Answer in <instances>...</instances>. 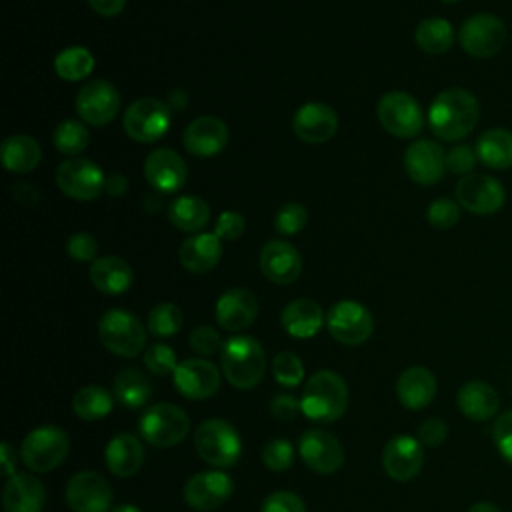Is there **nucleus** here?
<instances>
[{"label":"nucleus","instance_id":"nucleus-1","mask_svg":"<svg viewBox=\"0 0 512 512\" xmlns=\"http://www.w3.org/2000/svg\"><path fill=\"white\" fill-rule=\"evenodd\" d=\"M478 100L464 88L442 90L428 108V126L440 140L456 142L466 138L478 122Z\"/></svg>","mask_w":512,"mask_h":512},{"label":"nucleus","instance_id":"nucleus-2","mask_svg":"<svg viewBox=\"0 0 512 512\" xmlns=\"http://www.w3.org/2000/svg\"><path fill=\"white\" fill-rule=\"evenodd\" d=\"M220 368L226 380L240 390L258 386L266 372V354L252 336H232L220 350Z\"/></svg>","mask_w":512,"mask_h":512},{"label":"nucleus","instance_id":"nucleus-3","mask_svg":"<svg viewBox=\"0 0 512 512\" xmlns=\"http://www.w3.org/2000/svg\"><path fill=\"white\" fill-rule=\"evenodd\" d=\"M348 408V388L340 374L320 370L304 386L300 410L314 422H336Z\"/></svg>","mask_w":512,"mask_h":512},{"label":"nucleus","instance_id":"nucleus-4","mask_svg":"<svg viewBox=\"0 0 512 512\" xmlns=\"http://www.w3.org/2000/svg\"><path fill=\"white\" fill-rule=\"evenodd\" d=\"M194 448L206 464L228 468L240 458L242 440L230 422L222 418H208L194 432Z\"/></svg>","mask_w":512,"mask_h":512},{"label":"nucleus","instance_id":"nucleus-5","mask_svg":"<svg viewBox=\"0 0 512 512\" xmlns=\"http://www.w3.org/2000/svg\"><path fill=\"white\" fill-rule=\"evenodd\" d=\"M98 336L106 350L124 358L138 356L146 344L144 324L136 314L122 308H112L102 314Z\"/></svg>","mask_w":512,"mask_h":512},{"label":"nucleus","instance_id":"nucleus-6","mask_svg":"<svg viewBox=\"0 0 512 512\" xmlns=\"http://www.w3.org/2000/svg\"><path fill=\"white\" fill-rule=\"evenodd\" d=\"M142 438L158 448H170L182 442L190 432L188 414L170 402H158L144 410L138 422Z\"/></svg>","mask_w":512,"mask_h":512},{"label":"nucleus","instance_id":"nucleus-7","mask_svg":"<svg viewBox=\"0 0 512 512\" xmlns=\"http://www.w3.org/2000/svg\"><path fill=\"white\" fill-rule=\"evenodd\" d=\"M68 436L62 428L46 424L30 430L20 446V458L32 472H48L68 456Z\"/></svg>","mask_w":512,"mask_h":512},{"label":"nucleus","instance_id":"nucleus-8","mask_svg":"<svg viewBox=\"0 0 512 512\" xmlns=\"http://www.w3.org/2000/svg\"><path fill=\"white\" fill-rule=\"evenodd\" d=\"M506 26L494 14H474L466 18L458 30V42L472 58H492L506 44Z\"/></svg>","mask_w":512,"mask_h":512},{"label":"nucleus","instance_id":"nucleus-9","mask_svg":"<svg viewBox=\"0 0 512 512\" xmlns=\"http://www.w3.org/2000/svg\"><path fill=\"white\" fill-rule=\"evenodd\" d=\"M170 126V108L158 98L134 100L122 118L124 132L142 144L156 142Z\"/></svg>","mask_w":512,"mask_h":512},{"label":"nucleus","instance_id":"nucleus-10","mask_svg":"<svg viewBox=\"0 0 512 512\" xmlns=\"http://www.w3.org/2000/svg\"><path fill=\"white\" fill-rule=\"evenodd\" d=\"M376 112L384 130L396 138H414L424 126L420 104L408 92L394 90L384 94Z\"/></svg>","mask_w":512,"mask_h":512},{"label":"nucleus","instance_id":"nucleus-11","mask_svg":"<svg viewBox=\"0 0 512 512\" xmlns=\"http://www.w3.org/2000/svg\"><path fill=\"white\" fill-rule=\"evenodd\" d=\"M326 326L336 342L346 346H358L370 338L374 320L368 308L360 302L340 300L328 310Z\"/></svg>","mask_w":512,"mask_h":512},{"label":"nucleus","instance_id":"nucleus-12","mask_svg":"<svg viewBox=\"0 0 512 512\" xmlns=\"http://www.w3.org/2000/svg\"><path fill=\"white\" fill-rule=\"evenodd\" d=\"M456 202L478 216H488L498 212L504 206L506 190L504 186L488 174L472 172L456 184Z\"/></svg>","mask_w":512,"mask_h":512},{"label":"nucleus","instance_id":"nucleus-13","mask_svg":"<svg viewBox=\"0 0 512 512\" xmlns=\"http://www.w3.org/2000/svg\"><path fill=\"white\" fill-rule=\"evenodd\" d=\"M58 188L74 200H92L106 186L102 168L88 158L64 160L56 170Z\"/></svg>","mask_w":512,"mask_h":512},{"label":"nucleus","instance_id":"nucleus-14","mask_svg":"<svg viewBox=\"0 0 512 512\" xmlns=\"http://www.w3.org/2000/svg\"><path fill=\"white\" fill-rule=\"evenodd\" d=\"M66 502L72 512H110L112 486L100 472H76L68 480Z\"/></svg>","mask_w":512,"mask_h":512},{"label":"nucleus","instance_id":"nucleus-15","mask_svg":"<svg viewBox=\"0 0 512 512\" xmlns=\"http://www.w3.org/2000/svg\"><path fill=\"white\" fill-rule=\"evenodd\" d=\"M120 110V94L106 80H92L76 94L78 116L92 126H104L114 120Z\"/></svg>","mask_w":512,"mask_h":512},{"label":"nucleus","instance_id":"nucleus-16","mask_svg":"<svg viewBox=\"0 0 512 512\" xmlns=\"http://www.w3.org/2000/svg\"><path fill=\"white\" fill-rule=\"evenodd\" d=\"M234 484L226 472L202 470L184 484V500L198 512H208L222 506L232 496Z\"/></svg>","mask_w":512,"mask_h":512},{"label":"nucleus","instance_id":"nucleus-17","mask_svg":"<svg viewBox=\"0 0 512 512\" xmlns=\"http://www.w3.org/2000/svg\"><path fill=\"white\" fill-rule=\"evenodd\" d=\"M174 388L192 400L210 398L220 386V370L204 358H186L172 372Z\"/></svg>","mask_w":512,"mask_h":512},{"label":"nucleus","instance_id":"nucleus-18","mask_svg":"<svg viewBox=\"0 0 512 512\" xmlns=\"http://www.w3.org/2000/svg\"><path fill=\"white\" fill-rule=\"evenodd\" d=\"M298 452L304 464L320 474L336 472L344 462V450L340 440L326 430H306L298 440Z\"/></svg>","mask_w":512,"mask_h":512},{"label":"nucleus","instance_id":"nucleus-19","mask_svg":"<svg viewBox=\"0 0 512 512\" xmlns=\"http://www.w3.org/2000/svg\"><path fill=\"white\" fill-rule=\"evenodd\" d=\"M424 464V450L418 438L394 436L382 450L384 472L398 482H408L416 478Z\"/></svg>","mask_w":512,"mask_h":512},{"label":"nucleus","instance_id":"nucleus-20","mask_svg":"<svg viewBox=\"0 0 512 512\" xmlns=\"http://www.w3.org/2000/svg\"><path fill=\"white\" fill-rule=\"evenodd\" d=\"M404 168L410 180L420 186L436 184L446 170V154L432 140H416L404 152Z\"/></svg>","mask_w":512,"mask_h":512},{"label":"nucleus","instance_id":"nucleus-21","mask_svg":"<svg viewBox=\"0 0 512 512\" xmlns=\"http://www.w3.org/2000/svg\"><path fill=\"white\" fill-rule=\"evenodd\" d=\"M294 134L308 144H322L338 130V114L322 102H306L292 118Z\"/></svg>","mask_w":512,"mask_h":512},{"label":"nucleus","instance_id":"nucleus-22","mask_svg":"<svg viewBox=\"0 0 512 512\" xmlns=\"http://www.w3.org/2000/svg\"><path fill=\"white\" fill-rule=\"evenodd\" d=\"M144 176L158 192H176L188 178L186 162L170 148H156L144 160Z\"/></svg>","mask_w":512,"mask_h":512},{"label":"nucleus","instance_id":"nucleus-23","mask_svg":"<svg viewBox=\"0 0 512 512\" xmlns=\"http://www.w3.org/2000/svg\"><path fill=\"white\" fill-rule=\"evenodd\" d=\"M260 270L274 284H292L302 272V256L290 242L270 240L260 252Z\"/></svg>","mask_w":512,"mask_h":512},{"label":"nucleus","instance_id":"nucleus-24","mask_svg":"<svg viewBox=\"0 0 512 512\" xmlns=\"http://www.w3.org/2000/svg\"><path fill=\"white\" fill-rule=\"evenodd\" d=\"M184 148L200 158L216 156L228 144V128L216 116H198L182 134Z\"/></svg>","mask_w":512,"mask_h":512},{"label":"nucleus","instance_id":"nucleus-25","mask_svg":"<svg viewBox=\"0 0 512 512\" xmlns=\"http://www.w3.org/2000/svg\"><path fill=\"white\" fill-rule=\"evenodd\" d=\"M258 314V300L246 288H230L216 302V320L224 330L248 328Z\"/></svg>","mask_w":512,"mask_h":512},{"label":"nucleus","instance_id":"nucleus-26","mask_svg":"<svg viewBox=\"0 0 512 512\" xmlns=\"http://www.w3.org/2000/svg\"><path fill=\"white\" fill-rule=\"evenodd\" d=\"M46 504L44 484L24 472H16L8 478L2 494L4 512H42Z\"/></svg>","mask_w":512,"mask_h":512},{"label":"nucleus","instance_id":"nucleus-27","mask_svg":"<svg viewBox=\"0 0 512 512\" xmlns=\"http://www.w3.org/2000/svg\"><path fill=\"white\" fill-rule=\"evenodd\" d=\"M222 258L220 238L212 232H200L186 238L178 250L180 264L192 274L210 272Z\"/></svg>","mask_w":512,"mask_h":512},{"label":"nucleus","instance_id":"nucleus-28","mask_svg":"<svg viewBox=\"0 0 512 512\" xmlns=\"http://www.w3.org/2000/svg\"><path fill=\"white\" fill-rule=\"evenodd\" d=\"M396 396L402 406L420 410L436 396V376L424 366H410L396 380Z\"/></svg>","mask_w":512,"mask_h":512},{"label":"nucleus","instance_id":"nucleus-29","mask_svg":"<svg viewBox=\"0 0 512 512\" xmlns=\"http://www.w3.org/2000/svg\"><path fill=\"white\" fill-rule=\"evenodd\" d=\"M456 404L466 418L484 422L496 416L500 408V398L490 384L482 380H468L460 386L456 394Z\"/></svg>","mask_w":512,"mask_h":512},{"label":"nucleus","instance_id":"nucleus-30","mask_svg":"<svg viewBox=\"0 0 512 512\" xmlns=\"http://www.w3.org/2000/svg\"><path fill=\"white\" fill-rule=\"evenodd\" d=\"M104 460L108 470L114 476H120V478L134 476L144 464L142 442L132 434H116L106 444Z\"/></svg>","mask_w":512,"mask_h":512},{"label":"nucleus","instance_id":"nucleus-31","mask_svg":"<svg viewBox=\"0 0 512 512\" xmlns=\"http://www.w3.org/2000/svg\"><path fill=\"white\" fill-rule=\"evenodd\" d=\"M282 328L294 338H312L324 322L322 306L312 298H296L282 308Z\"/></svg>","mask_w":512,"mask_h":512},{"label":"nucleus","instance_id":"nucleus-32","mask_svg":"<svg viewBox=\"0 0 512 512\" xmlns=\"http://www.w3.org/2000/svg\"><path fill=\"white\" fill-rule=\"evenodd\" d=\"M88 276L96 290L110 296L126 292L132 286L134 278L130 264L118 256L96 258L88 270Z\"/></svg>","mask_w":512,"mask_h":512},{"label":"nucleus","instance_id":"nucleus-33","mask_svg":"<svg viewBox=\"0 0 512 512\" xmlns=\"http://www.w3.org/2000/svg\"><path fill=\"white\" fill-rule=\"evenodd\" d=\"M474 150L478 160L492 170L512 168V132L506 128H492L482 132Z\"/></svg>","mask_w":512,"mask_h":512},{"label":"nucleus","instance_id":"nucleus-34","mask_svg":"<svg viewBox=\"0 0 512 512\" xmlns=\"http://www.w3.org/2000/svg\"><path fill=\"white\" fill-rule=\"evenodd\" d=\"M2 164L10 172H30L38 166L42 152L38 142L26 134H14L4 138L0 148Z\"/></svg>","mask_w":512,"mask_h":512},{"label":"nucleus","instance_id":"nucleus-35","mask_svg":"<svg viewBox=\"0 0 512 512\" xmlns=\"http://www.w3.org/2000/svg\"><path fill=\"white\" fill-rule=\"evenodd\" d=\"M114 398L126 408H140L152 396V384L148 376L138 368H122L112 384Z\"/></svg>","mask_w":512,"mask_h":512},{"label":"nucleus","instance_id":"nucleus-36","mask_svg":"<svg viewBox=\"0 0 512 512\" xmlns=\"http://www.w3.org/2000/svg\"><path fill=\"white\" fill-rule=\"evenodd\" d=\"M168 218L182 232H200L210 220V206L200 196H178L168 206Z\"/></svg>","mask_w":512,"mask_h":512},{"label":"nucleus","instance_id":"nucleus-37","mask_svg":"<svg viewBox=\"0 0 512 512\" xmlns=\"http://www.w3.org/2000/svg\"><path fill=\"white\" fill-rule=\"evenodd\" d=\"M414 40L422 52L438 56L448 52L454 44V28L446 18H426L416 26Z\"/></svg>","mask_w":512,"mask_h":512},{"label":"nucleus","instance_id":"nucleus-38","mask_svg":"<svg viewBox=\"0 0 512 512\" xmlns=\"http://www.w3.org/2000/svg\"><path fill=\"white\" fill-rule=\"evenodd\" d=\"M112 394L96 384H88L82 386L80 390H76L74 398H72V410L80 420L92 422V420H100L104 416H108V412L112 410Z\"/></svg>","mask_w":512,"mask_h":512},{"label":"nucleus","instance_id":"nucleus-39","mask_svg":"<svg viewBox=\"0 0 512 512\" xmlns=\"http://www.w3.org/2000/svg\"><path fill=\"white\" fill-rule=\"evenodd\" d=\"M94 68V56L84 46H70L56 54L54 70L62 80L78 82L86 78Z\"/></svg>","mask_w":512,"mask_h":512},{"label":"nucleus","instance_id":"nucleus-40","mask_svg":"<svg viewBox=\"0 0 512 512\" xmlns=\"http://www.w3.org/2000/svg\"><path fill=\"white\" fill-rule=\"evenodd\" d=\"M52 142L58 152H62L66 156H76L86 150V146L90 142V134L82 122H78L74 118H66L56 126Z\"/></svg>","mask_w":512,"mask_h":512},{"label":"nucleus","instance_id":"nucleus-41","mask_svg":"<svg viewBox=\"0 0 512 512\" xmlns=\"http://www.w3.org/2000/svg\"><path fill=\"white\" fill-rule=\"evenodd\" d=\"M182 312L172 302L156 304L148 314V332L156 338H168L180 332L182 328Z\"/></svg>","mask_w":512,"mask_h":512},{"label":"nucleus","instance_id":"nucleus-42","mask_svg":"<svg viewBox=\"0 0 512 512\" xmlns=\"http://www.w3.org/2000/svg\"><path fill=\"white\" fill-rule=\"evenodd\" d=\"M272 374L276 378L278 384L282 386H298L304 378V366L300 362V358L294 352H278L272 360Z\"/></svg>","mask_w":512,"mask_h":512},{"label":"nucleus","instance_id":"nucleus-43","mask_svg":"<svg viewBox=\"0 0 512 512\" xmlns=\"http://www.w3.org/2000/svg\"><path fill=\"white\" fill-rule=\"evenodd\" d=\"M262 462L272 472H284L294 462V446L282 438L270 440L262 448Z\"/></svg>","mask_w":512,"mask_h":512},{"label":"nucleus","instance_id":"nucleus-44","mask_svg":"<svg viewBox=\"0 0 512 512\" xmlns=\"http://www.w3.org/2000/svg\"><path fill=\"white\" fill-rule=\"evenodd\" d=\"M426 220L438 230H448L460 220V204L450 198H436L426 210Z\"/></svg>","mask_w":512,"mask_h":512},{"label":"nucleus","instance_id":"nucleus-45","mask_svg":"<svg viewBox=\"0 0 512 512\" xmlns=\"http://www.w3.org/2000/svg\"><path fill=\"white\" fill-rule=\"evenodd\" d=\"M144 366L156 374L166 376L176 370V352L168 344H152L144 350Z\"/></svg>","mask_w":512,"mask_h":512},{"label":"nucleus","instance_id":"nucleus-46","mask_svg":"<svg viewBox=\"0 0 512 512\" xmlns=\"http://www.w3.org/2000/svg\"><path fill=\"white\" fill-rule=\"evenodd\" d=\"M308 222V212L302 204L298 202H288L284 204L278 214H276V230L284 236H294L298 234Z\"/></svg>","mask_w":512,"mask_h":512},{"label":"nucleus","instance_id":"nucleus-47","mask_svg":"<svg viewBox=\"0 0 512 512\" xmlns=\"http://www.w3.org/2000/svg\"><path fill=\"white\" fill-rule=\"evenodd\" d=\"M492 440L498 454L512 466V410L502 412L492 426Z\"/></svg>","mask_w":512,"mask_h":512},{"label":"nucleus","instance_id":"nucleus-48","mask_svg":"<svg viewBox=\"0 0 512 512\" xmlns=\"http://www.w3.org/2000/svg\"><path fill=\"white\" fill-rule=\"evenodd\" d=\"M260 512H306V506L298 494L290 490H278L266 496Z\"/></svg>","mask_w":512,"mask_h":512},{"label":"nucleus","instance_id":"nucleus-49","mask_svg":"<svg viewBox=\"0 0 512 512\" xmlns=\"http://www.w3.org/2000/svg\"><path fill=\"white\" fill-rule=\"evenodd\" d=\"M476 150L472 146H466V144H460V146H454L448 154H446V168L452 172V174H460L462 178L472 174L474 166H476Z\"/></svg>","mask_w":512,"mask_h":512},{"label":"nucleus","instance_id":"nucleus-50","mask_svg":"<svg viewBox=\"0 0 512 512\" xmlns=\"http://www.w3.org/2000/svg\"><path fill=\"white\" fill-rule=\"evenodd\" d=\"M188 342L202 356H212V354L220 352L222 346H224L222 340H220V334L212 326H196L190 332Z\"/></svg>","mask_w":512,"mask_h":512},{"label":"nucleus","instance_id":"nucleus-51","mask_svg":"<svg viewBox=\"0 0 512 512\" xmlns=\"http://www.w3.org/2000/svg\"><path fill=\"white\" fill-rule=\"evenodd\" d=\"M98 252V242L88 232H74L68 238V254L78 262H94Z\"/></svg>","mask_w":512,"mask_h":512},{"label":"nucleus","instance_id":"nucleus-52","mask_svg":"<svg viewBox=\"0 0 512 512\" xmlns=\"http://www.w3.org/2000/svg\"><path fill=\"white\" fill-rule=\"evenodd\" d=\"M246 228V222H244V216L240 212H234V210H226L218 216L216 220V226H214V234L220 238V240H236L242 236Z\"/></svg>","mask_w":512,"mask_h":512},{"label":"nucleus","instance_id":"nucleus-53","mask_svg":"<svg viewBox=\"0 0 512 512\" xmlns=\"http://www.w3.org/2000/svg\"><path fill=\"white\" fill-rule=\"evenodd\" d=\"M446 436H448V426L440 418H428L418 428V442L428 448L440 446L446 440Z\"/></svg>","mask_w":512,"mask_h":512},{"label":"nucleus","instance_id":"nucleus-54","mask_svg":"<svg viewBox=\"0 0 512 512\" xmlns=\"http://www.w3.org/2000/svg\"><path fill=\"white\" fill-rule=\"evenodd\" d=\"M300 410V402L290 394H276L270 402V412L276 420H292Z\"/></svg>","mask_w":512,"mask_h":512},{"label":"nucleus","instance_id":"nucleus-55","mask_svg":"<svg viewBox=\"0 0 512 512\" xmlns=\"http://www.w3.org/2000/svg\"><path fill=\"white\" fill-rule=\"evenodd\" d=\"M90 8L102 16H116L124 10L126 0H88Z\"/></svg>","mask_w":512,"mask_h":512},{"label":"nucleus","instance_id":"nucleus-56","mask_svg":"<svg viewBox=\"0 0 512 512\" xmlns=\"http://www.w3.org/2000/svg\"><path fill=\"white\" fill-rule=\"evenodd\" d=\"M0 462H2L4 476L16 474V450L8 442H2L0 446Z\"/></svg>","mask_w":512,"mask_h":512},{"label":"nucleus","instance_id":"nucleus-57","mask_svg":"<svg viewBox=\"0 0 512 512\" xmlns=\"http://www.w3.org/2000/svg\"><path fill=\"white\" fill-rule=\"evenodd\" d=\"M112 196H122L128 188V180L122 176V174H112L108 180H106V186H104Z\"/></svg>","mask_w":512,"mask_h":512},{"label":"nucleus","instance_id":"nucleus-58","mask_svg":"<svg viewBox=\"0 0 512 512\" xmlns=\"http://www.w3.org/2000/svg\"><path fill=\"white\" fill-rule=\"evenodd\" d=\"M14 196H16V200H20V202H26V204H34L36 200H38V192L34 190V188H30L28 186V182H20L16 188H14Z\"/></svg>","mask_w":512,"mask_h":512},{"label":"nucleus","instance_id":"nucleus-59","mask_svg":"<svg viewBox=\"0 0 512 512\" xmlns=\"http://www.w3.org/2000/svg\"><path fill=\"white\" fill-rule=\"evenodd\" d=\"M468 512H500L492 502H476Z\"/></svg>","mask_w":512,"mask_h":512},{"label":"nucleus","instance_id":"nucleus-60","mask_svg":"<svg viewBox=\"0 0 512 512\" xmlns=\"http://www.w3.org/2000/svg\"><path fill=\"white\" fill-rule=\"evenodd\" d=\"M110 512H142V510L134 504H120V506H114Z\"/></svg>","mask_w":512,"mask_h":512},{"label":"nucleus","instance_id":"nucleus-61","mask_svg":"<svg viewBox=\"0 0 512 512\" xmlns=\"http://www.w3.org/2000/svg\"><path fill=\"white\" fill-rule=\"evenodd\" d=\"M442 2H448V4H450V2H458V0H442Z\"/></svg>","mask_w":512,"mask_h":512}]
</instances>
